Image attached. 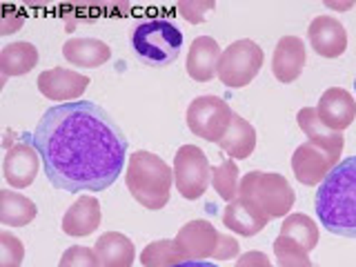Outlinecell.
Returning <instances> with one entry per match:
<instances>
[{"label": "cell", "instance_id": "22", "mask_svg": "<svg viewBox=\"0 0 356 267\" xmlns=\"http://www.w3.org/2000/svg\"><path fill=\"white\" fill-rule=\"evenodd\" d=\"M218 147L225 152L229 159H250L252 152L256 149V129L254 125H250V120H245L243 116L234 114L232 122H229V129L225 136L220 138Z\"/></svg>", "mask_w": 356, "mask_h": 267}, {"label": "cell", "instance_id": "20", "mask_svg": "<svg viewBox=\"0 0 356 267\" xmlns=\"http://www.w3.org/2000/svg\"><path fill=\"white\" fill-rule=\"evenodd\" d=\"M94 252L100 267H131L136 259V248H134L131 238L120 232H107L98 236Z\"/></svg>", "mask_w": 356, "mask_h": 267}, {"label": "cell", "instance_id": "7", "mask_svg": "<svg viewBox=\"0 0 356 267\" xmlns=\"http://www.w3.org/2000/svg\"><path fill=\"white\" fill-rule=\"evenodd\" d=\"M234 111L218 96H198L187 107V127L207 143H220L229 129Z\"/></svg>", "mask_w": 356, "mask_h": 267}, {"label": "cell", "instance_id": "35", "mask_svg": "<svg viewBox=\"0 0 356 267\" xmlns=\"http://www.w3.org/2000/svg\"><path fill=\"white\" fill-rule=\"evenodd\" d=\"M174 267H216V265L207 263V261H185V263H178Z\"/></svg>", "mask_w": 356, "mask_h": 267}, {"label": "cell", "instance_id": "21", "mask_svg": "<svg viewBox=\"0 0 356 267\" xmlns=\"http://www.w3.org/2000/svg\"><path fill=\"white\" fill-rule=\"evenodd\" d=\"M63 56L67 63L76 67L94 70V67L105 65L111 58V49L107 42L98 38H70L63 44Z\"/></svg>", "mask_w": 356, "mask_h": 267}, {"label": "cell", "instance_id": "30", "mask_svg": "<svg viewBox=\"0 0 356 267\" xmlns=\"http://www.w3.org/2000/svg\"><path fill=\"white\" fill-rule=\"evenodd\" d=\"M58 267H100V263L94 248L89 250L83 245H74V248L63 252Z\"/></svg>", "mask_w": 356, "mask_h": 267}, {"label": "cell", "instance_id": "29", "mask_svg": "<svg viewBox=\"0 0 356 267\" xmlns=\"http://www.w3.org/2000/svg\"><path fill=\"white\" fill-rule=\"evenodd\" d=\"M25 259V245L9 232L0 234V267H20Z\"/></svg>", "mask_w": 356, "mask_h": 267}, {"label": "cell", "instance_id": "6", "mask_svg": "<svg viewBox=\"0 0 356 267\" xmlns=\"http://www.w3.org/2000/svg\"><path fill=\"white\" fill-rule=\"evenodd\" d=\"M263 49L254 40H236L220 54L218 60V81L222 85H227L232 89H241L245 85H250L256 76H259L263 67Z\"/></svg>", "mask_w": 356, "mask_h": 267}, {"label": "cell", "instance_id": "4", "mask_svg": "<svg viewBox=\"0 0 356 267\" xmlns=\"http://www.w3.org/2000/svg\"><path fill=\"white\" fill-rule=\"evenodd\" d=\"M185 36L172 20L152 18L143 20L131 33V47L136 58L149 67L172 65L183 51Z\"/></svg>", "mask_w": 356, "mask_h": 267}, {"label": "cell", "instance_id": "19", "mask_svg": "<svg viewBox=\"0 0 356 267\" xmlns=\"http://www.w3.org/2000/svg\"><path fill=\"white\" fill-rule=\"evenodd\" d=\"M296 122L298 127L303 129V134L307 136L309 143L318 145V147L327 149L332 156H337V159H341L343 154V147H345V138L341 131H332L325 122H323L316 114V109L312 107H303L296 114Z\"/></svg>", "mask_w": 356, "mask_h": 267}, {"label": "cell", "instance_id": "1", "mask_svg": "<svg viewBox=\"0 0 356 267\" xmlns=\"http://www.w3.org/2000/svg\"><path fill=\"white\" fill-rule=\"evenodd\" d=\"M47 181L63 192H105L125 170L127 138L103 107L76 100L49 107L31 131Z\"/></svg>", "mask_w": 356, "mask_h": 267}, {"label": "cell", "instance_id": "34", "mask_svg": "<svg viewBox=\"0 0 356 267\" xmlns=\"http://www.w3.org/2000/svg\"><path fill=\"white\" fill-rule=\"evenodd\" d=\"M236 267H274V265L270 263V259H267V254L250 250V252H245V254L238 256Z\"/></svg>", "mask_w": 356, "mask_h": 267}, {"label": "cell", "instance_id": "17", "mask_svg": "<svg viewBox=\"0 0 356 267\" xmlns=\"http://www.w3.org/2000/svg\"><path fill=\"white\" fill-rule=\"evenodd\" d=\"M267 222H270V218H267L254 203H250V200H245L241 196L229 200L225 211H222V225L248 238L263 232Z\"/></svg>", "mask_w": 356, "mask_h": 267}, {"label": "cell", "instance_id": "3", "mask_svg": "<svg viewBox=\"0 0 356 267\" xmlns=\"http://www.w3.org/2000/svg\"><path fill=\"white\" fill-rule=\"evenodd\" d=\"M174 170L152 152H134L127 161L125 185L145 209H163L170 203Z\"/></svg>", "mask_w": 356, "mask_h": 267}, {"label": "cell", "instance_id": "5", "mask_svg": "<svg viewBox=\"0 0 356 267\" xmlns=\"http://www.w3.org/2000/svg\"><path fill=\"white\" fill-rule=\"evenodd\" d=\"M238 196L259 207L267 218H285L296 203L287 178L276 172H248L241 178Z\"/></svg>", "mask_w": 356, "mask_h": 267}, {"label": "cell", "instance_id": "14", "mask_svg": "<svg viewBox=\"0 0 356 267\" xmlns=\"http://www.w3.org/2000/svg\"><path fill=\"white\" fill-rule=\"evenodd\" d=\"M316 114L332 131L343 134V129H348L356 118V100L348 89L330 87L318 98Z\"/></svg>", "mask_w": 356, "mask_h": 267}, {"label": "cell", "instance_id": "12", "mask_svg": "<svg viewBox=\"0 0 356 267\" xmlns=\"http://www.w3.org/2000/svg\"><path fill=\"white\" fill-rule=\"evenodd\" d=\"M307 40L321 58H339L348 49V31L332 16H316L307 27Z\"/></svg>", "mask_w": 356, "mask_h": 267}, {"label": "cell", "instance_id": "33", "mask_svg": "<svg viewBox=\"0 0 356 267\" xmlns=\"http://www.w3.org/2000/svg\"><path fill=\"white\" fill-rule=\"evenodd\" d=\"M241 254V245L238 241L229 236V234H220V243H218V250H216V261H229V259H236Z\"/></svg>", "mask_w": 356, "mask_h": 267}, {"label": "cell", "instance_id": "28", "mask_svg": "<svg viewBox=\"0 0 356 267\" xmlns=\"http://www.w3.org/2000/svg\"><path fill=\"white\" fill-rule=\"evenodd\" d=\"M274 256L278 267H314L309 252H305L298 243L287 236H278L274 241Z\"/></svg>", "mask_w": 356, "mask_h": 267}, {"label": "cell", "instance_id": "16", "mask_svg": "<svg viewBox=\"0 0 356 267\" xmlns=\"http://www.w3.org/2000/svg\"><path fill=\"white\" fill-rule=\"evenodd\" d=\"M220 44L211 36H198L187 51V74L196 83H209L218 72Z\"/></svg>", "mask_w": 356, "mask_h": 267}, {"label": "cell", "instance_id": "31", "mask_svg": "<svg viewBox=\"0 0 356 267\" xmlns=\"http://www.w3.org/2000/svg\"><path fill=\"white\" fill-rule=\"evenodd\" d=\"M216 9V3H200V0H192V3H178V11L183 14V18L192 25H203L207 20L209 11Z\"/></svg>", "mask_w": 356, "mask_h": 267}, {"label": "cell", "instance_id": "37", "mask_svg": "<svg viewBox=\"0 0 356 267\" xmlns=\"http://www.w3.org/2000/svg\"><path fill=\"white\" fill-rule=\"evenodd\" d=\"M354 89H356V78H354Z\"/></svg>", "mask_w": 356, "mask_h": 267}, {"label": "cell", "instance_id": "9", "mask_svg": "<svg viewBox=\"0 0 356 267\" xmlns=\"http://www.w3.org/2000/svg\"><path fill=\"white\" fill-rule=\"evenodd\" d=\"M174 241L187 261H207L216 256L220 232L211 225L209 220L196 218V220L185 222V225L178 229Z\"/></svg>", "mask_w": 356, "mask_h": 267}, {"label": "cell", "instance_id": "13", "mask_svg": "<svg viewBox=\"0 0 356 267\" xmlns=\"http://www.w3.org/2000/svg\"><path fill=\"white\" fill-rule=\"evenodd\" d=\"M38 167L40 154L36 152V147L31 143H16L7 149L3 161L5 181L16 189H25L36 181Z\"/></svg>", "mask_w": 356, "mask_h": 267}, {"label": "cell", "instance_id": "10", "mask_svg": "<svg viewBox=\"0 0 356 267\" xmlns=\"http://www.w3.org/2000/svg\"><path fill=\"white\" fill-rule=\"evenodd\" d=\"M341 163V159L332 156L327 149L318 147L314 143H303L294 149L292 156V172L300 185L314 187L327 178V174Z\"/></svg>", "mask_w": 356, "mask_h": 267}, {"label": "cell", "instance_id": "2", "mask_svg": "<svg viewBox=\"0 0 356 267\" xmlns=\"http://www.w3.org/2000/svg\"><path fill=\"white\" fill-rule=\"evenodd\" d=\"M314 209L330 234L356 238V156L341 161L318 185Z\"/></svg>", "mask_w": 356, "mask_h": 267}, {"label": "cell", "instance_id": "15", "mask_svg": "<svg viewBox=\"0 0 356 267\" xmlns=\"http://www.w3.org/2000/svg\"><path fill=\"white\" fill-rule=\"evenodd\" d=\"M307 60L305 44L298 36H283L276 42L272 56V72L278 83H294Z\"/></svg>", "mask_w": 356, "mask_h": 267}, {"label": "cell", "instance_id": "23", "mask_svg": "<svg viewBox=\"0 0 356 267\" xmlns=\"http://www.w3.org/2000/svg\"><path fill=\"white\" fill-rule=\"evenodd\" d=\"M38 49L36 44L18 40V42H9L0 51V72L5 78L11 76H25L29 74L33 67L38 65Z\"/></svg>", "mask_w": 356, "mask_h": 267}, {"label": "cell", "instance_id": "27", "mask_svg": "<svg viewBox=\"0 0 356 267\" xmlns=\"http://www.w3.org/2000/svg\"><path fill=\"white\" fill-rule=\"evenodd\" d=\"M211 185H214L216 194L222 200H234L238 196V189H241V172H238V165L229 161H222L220 165H216L211 170Z\"/></svg>", "mask_w": 356, "mask_h": 267}, {"label": "cell", "instance_id": "36", "mask_svg": "<svg viewBox=\"0 0 356 267\" xmlns=\"http://www.w3.org/2000/svg\"><path fill=\"white\" fill-rule=\"evenodd\" d=\"M325 5H327L330 9H339V11H345V9H350V7H352L350 3H348V5H337V3H325Z\"/></svg>", "mask_w": 356, "mask_h": 267}, {"label": "cell", "instance_id": "32", "mask_svg": "<svg viewBox=\"0 0 356 267\" xmlns=\"http://www.w3.org/2000/svg\"><path fill=\"white\" fill-rule=\"evenodd\" d=\"M25 25V16L20 14L14 7H5L3 9V18H0V33H14Z\"/></svg>", "mask_w": 356, "mask_h": 267}, {"label": "cell", "instance_id": "25", "mask_svg": "<svg viewBox=\"0 0 356 267\" xmlns=\"http://www.w3.org/2000/svg\"><path fill=\"white\" fill-rule=\"evenodd\" d=\"M318 225L307 214H287L281 225V236L292 238L305 252H312L318 245Z\"/></svg>", "mask_w": 356, "mask_h": 267}, {"label": "cell", "instance_id": "8", "mask_svg": "<svg viewBox=\"0 0 356 267\" xmlns=\"http://www.w3.org/2000/svg\"><path fill=\"white\" fill-rule=\"evenodd\" d=\"M211 183V165L196 145H183L174 156V185L185 200H198Z\"/></svg>", "mask_w": 356, "mask_h": 267}, {"label": "cell", "instance_id": "11", "mask_svg": "<svg viewBox=\"0 0 356 267\" xmlns=\"http://www.w3.org/2000/svg\"><path fill=\"white\" fill-rule=\"evenodd\" d=\"M89 87V76L78 74L65 67H54L38 76V89L44 98L54 100V103H76V98L85 94Z\"/></svg>", "mask_w": 356, "mask_h": 267}, {"label": "cell", "instance_id": "18", "mask_svg": "<svg viewBox=\"0 0 356 267\" xmlns=\"http://www.w3.org/2000/svg\"><path fill=\"white\" fill-rule=\"evenodd\" d=\"M100 203L96 196H81L74 200L72 207L63 216V232L67 236H89L92 232L100 227Z\"/></svg>", "mask_w": 356, "mask_h": 267}, {"label": "cell", "instance_id": "24", "mask_svg": "<svg viewBox=\"0 0 356 267\" xmlns=\"http://www.w3.org/2000/svg\"><path fill=\"white\" fill-rule=\"evenodd\" d=\"M38 207L27 196L11 189H0V222L7 227H25L36 218Z\"/></svg>", "mask_w": 356, "mask_h": 267}, {"label": "cell", "instance_id": "26", "mask_svg": "<svg viewBox=\"0 0 356 267\" xmlns=\"http://www.w3.org/2000/svg\"><path fill=\"white\" fill-rule=\"evenodd\" d=\"M187 259L183 252L178 250L174 238H161L152 241L140 254V265L143 267H174L178 263H185Z\"/></svg>", "mask_w": 356, "mask_h": 267}]
</instances>
